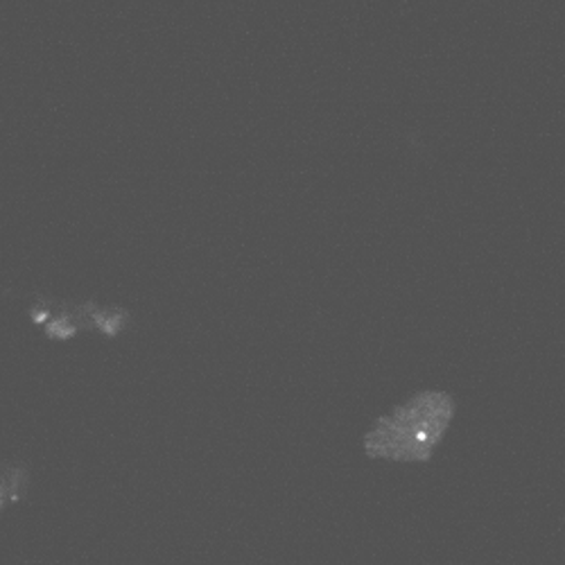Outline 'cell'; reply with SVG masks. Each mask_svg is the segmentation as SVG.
<instances>
[{
  "mask_svg": "<svg viewBox=\"0 0 565 565\" xmlns=\"http://www.w3.org/2000/svg\"><path fill=\"white\" fill-rule=\"evenodd\" d=\"M457 414L455 398L444 390H423L373 420L364 435L371 459L426 463L441 446Z\"/></svg>",
  "mask_w": 565,
  "mask_h": 565,
  "instance_id": "6da1fadb",
  "label": "cell"
},
{
  "mask_svg": "<svg viewBox=\"0 0 565 565\" xmlns=\"http://www.w3.org/2000/svg\"><path fill=\"white\" fill-rule=\"evenodd\" d=\"M30 315L43 328V333L55 340H68L79 331H86V328H98L100 333L114 338L129 321V315L120 308H105L96 301L64 303L45 297H39L34 301Z\"/></svg>",
  "mask_w": 565,
  "mask_h": 565,
  "instance_id": "7a4b0ae2",
  "label": "cell"
}]
</instances>
